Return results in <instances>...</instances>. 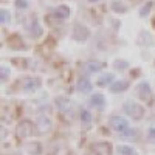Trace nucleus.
<instances>
[{"label": "nucleus", "mask_w": 155, "mask_h": 155, "mask_svg": "<svg viewBox=\"0 0 155 155\" xmlns=\"http://www.w3.org/2000/svg\"><path fill=\"white\" fill-rule=\"evenodd\" d=\"M93 155H112V144L107 143V141H98V143L93 144L92 147Z\"/></svg>", "instance_id": "obj_5"}, {"label": "nucleus", "mask_w": 155, "mask_h": 155, "mask_svg": "<svg viewBox=\"0 0 155 155\" xmlns=\"http://www.w3.org/2000/svg\"><path fill=\"white\" fill-rule=\"evenodd\" d=\"M42 85V79L37 76H30L23 79V92L27 93H34L39 90V87Z\"/></svg>", "instance_id": "obj_4"}, {"label": "nucleus", "mask_w": 155, "mask_h": 155, "mask_svg": "<svg viewBox=\"0 0 155 155\" xmlns=\"http://www.w3.org/2000/svg\"><path fill=\"white\" fill-rule=\"evenodd\" d=\"M129 81H126V79H121V81H113L112 84H110V92L112 93H123V92H126V90L129 88Z\"/></svg>", "instance_id": "obj_10"}, {"label": "nucleus", "mask_w": 155, "mask_h": 155, "mask_svg": "<svg viewBox=\"0 0 155 155\" xmlns=\"http://www.w3.org/2000/svg\"><path fill=\"white\" fill-rule=\"evenodd\" d=\"M53 14H54L58 19H67V17H70V14H71V9H70L67 5H59V6L54 9Z\"/></svg>", "instance_id": "obj_11"}, {"label": "nucleus", "mask_w": 155, "mask_h": 155, "mask_svg": "<svg viewBox=\"0 0 155 155\" xmlns=\"http://www.w3.org/2000/svg\"><path fill=\"white\" fill-rule=\"evenodd\" d=\"M118 153L120 155H134L135 152H134V149L130 147V146H118Z\"/></svg>", "instance_id": "obj_21"}, {"label": "nucleus", "mask_w": 155, "mask_h": 155, "mask_svg": "<svg viewBox=\"0 0 155 155\" xmlns=\"http://www.w3.org/2000/svg\"><path fill=\"white\" fill-rule=\"evenodd\" d=\"M31 130H33V126L30 121H22L19 126H17V137L19 138H27L31 135Z\"/></svg>", "instance_id": "obj_9"}, {"label": "nucleus", "mask_w": 155, "mask_h": 155, "mask_svg": "<svg viewBox=\"0 0 155 155\" xmlns=\"http://www.w3.org/2000/svg\"><path fill=\"white\" fill-rule=\"evenodd\" d=\"M90 106L93 107H104L106 106V98L102 93H95L90 98Z\"/></svg>", "instance_id": "obj_13"}, {"label": "nucleus", "mask_w": 155, "mask_h": 155, "mask_svg": "<svg viewBox=\"0 0 155 155\" xmlns=\"http://www.w3.org/2000/svg\"><path fill=\"white\" fill-rule=\"evenodd\" d=\"M147 138H149V140H152V141H155V126H153V127H150L149 130H147Z\"/></svg>", "instance_id": "obj_25"}, {"label": "nucleus", "mask_w": 155, "mask_h": 155, "mask_svg": "<svg viewBox=\"0 0 155 155\" xmlns=\"http://www.w3.org/2000/svg\"><path fill=\"white\" fill-rule=\"evenodd\" d=\"M138 96L143 101H146V102H150V99H152V90H150L149 82H140L138 84Z\"/></svg>", "instance_id": "obj_8"}, {"label": "nucleus", "mask_w": 155, "mask_h": 155, "mask_svg": "<svg viewBox=\"0 0 155 155\" xmlns=\"http://www.w3.org/2000/svg\"><path fill=\"white\" fill-rule=\"evenodd\" d=\"M14 3H16V8H19V9H27L30 6L28 0H16Z\"/></svg>", "instance_id": "obj_23"}, {"label": "nucleus", "mask_w": 155, "mask_h": 155, "mask_svg": "<svg viewBox=\"0 0 155 155\" xmlns=\"http://www.w3.org/2000/svg\"><path fill=\"white\" fill-rule=\"evenodd\" d=\"M0 20H2V25H9L11 22V14H9V11L8 9H2L0 11Z\"/></svg>", "instance_id": "obj_18"}, {"label": "nucleus", "mask_w": 155, "mask_h": 155, "mask_svg": "<svg viewBox=\"0 0 155 155\" xmlns=\"http://www.w3.org/2000/svg\"><path fill=\"white\" fill-rule=\"evenodd\" d=\"M102 68H104V64L99 62V61H88V62L85 64V70H87L88 73H98V71H101Z\"/></svg>", "instance_id": "obj_12"}, {"label": "nucleus", "mask_w": 155, "mask_h": 155, "mask_svg": "<svg viewBox=\"0 0 155 155\" xmlns=\"http://www.w3.org/2000/svg\"><path fill=\"white\" fill-rule=\"evenodd\" d=\"M113 67H115L116 70H124V68L129 67V64H127L126 61H116V62L113 64Z\"/></svg>", "instance_id": "obj_24"}, {"label": "nucleus", "mask_w": 155, "mask_h": 155, "mask_svg": "<svg viewBox=\"0 0 155 155\" xmlns=\"http://www.w3.org/2000/svg\"><path fill=\"white\" fill-rule=\"evenodd\" d=\"M0 73H2V82H6V79H9V74H11V70L3 65L2 68H0Z\"/></svg>", "instance_id": "obj_22"}, {"label": "nucleus", "mask_w": 155, "mask_h": 155, "mask_svg": "<svg viewBox=\"0 0 155 155\" xmlns=\"http://www.w3.org/2000/svg\"><path fill=\"white\" fill-rule=\"evenodd\" d=\"M87 2H90V3H96V2H99V0H87Z\"/></svg>", "instance_id": "obj_26"}, {"label": "nucleus", "mask_w": 155, "mask_h": 155, "mask_svg": "<svg viewBox=\"0 0 155 155\" xmlns=\"http://www.w3.org/2000/svg\"><path fill=\"white\" fill-rule=\"evenodd\" d=\"M36 127H37L39 134H48L51 129H53V123H51V120L47 118V116H41L36 123Z\"/></svg>", "instance_id": "obj_6"}, {"label": "nucleus", "mask_w": 155, "mask_h": 155, "mask_svg": "<svg viewBox=\"0 0 155 155\" xmlns=\"http://www.w3.org/2000/svg\"><path fill=\"white\" fill-rule=\"evenodd\" d=\"M79 118H81L82 124H90V123H92V113H90L88 110H81Z\"/></svg>", "instance_id": "obj_19"}, {"label": "nucleus", "mask_w": 155, "mask_h": 155, "mask_svg": "<svg viewBox=\"0 0 155 155\" xmlns=\"http://www.w3.org/2000/svg\"><path fill=\"white\" fill-rule=\"evenodd\" d=\"M112 9L115 11V12H120V14H124V12H127V5L123 2V0H113L112 2Z\"/></svg>", "instance_id": "obj_15"}, {"label": "nucleus", "mask_w": 155, "mask_h": 155, "mask_svg": "<svg viewBox=\"0 0 155 155\" xmlns=\"http://www.w3.org/2000/svg\"><path fill=\"white\" fill-rule=\"evenodd\" d=\"M27 152L30 155H41L42 153V144L37 143V141H34V143H30L27 146Z\"/></svg>", "instance_id": "obj_17"}, {"label": "nucleus", "mask_w": 155, "mask_h": 155, "mask_svg": "<svg viewBox=\"0 0 155 155\" xmlns=\"http://www.w3.org/2000/svg\"><path fill=\"white\" fill-rule=\"evenodd\" d=\"M113 74L112 73H104V74H101L99 78H98V81H96V85H99V87H106V85H110L112 82H113Z\"/></svg>", "instance_id": "obj_14"}, {"label": "nucleus", "mask_w": 155, "mask_h": 155, "mask_svg": "<svg viewBox=\"0 0 155 155\" xmlns=\"http://www.w3.org/2000/svg\"><path fill=\"white\" fill-rule=\"evenodd\" d=\"M71 37L76 42H85L90 37V30L82 23H74L71 30Z\"/></svg>", "instance_id": "obj_3"}, {"label": "nucleus", "mask_w": 155, "mask_h": 155, "mask_svg": "<svg viewBox=\"0 0 155 155\" xmlns=\"http://www.w3.org/2000/svg\"><path fill=\"white\" fill-rule=\"evenodd\" d=\"M123 109H124V112L130 116L132 120H135V121H140V120L144 118V107L141 106V104H138L137 101H132V99L124 101Z\"/></svg>", "instance_id": "obj_1"}, {"label": "nucleus", "mask_w": 155, "mask_h": 155, "mask_svg": "<svg viewBox=\"0 0 155 155\" xmlns=\"http://www.w3.org/2000/svg\"><path fill=\"white\" fill-rule=\"evenodd\" d=\"M92 88H93V84H92V81H90L87 76H82V78L78 79L76 90L79 93H88V92H92Z\"/></svg>", "instance_id": "obj_7"}, {"label": "nucleus", "mask_w": 155, "mask_h": 155, "mask_svg": "<svg viewBox=\"0 0 155 155\" xmlns=\"http://www.w3.org/2000/svg\"><path fill=\"white\" fill-rule=\"evenodd\" d=\"M33 27H30V33H31V36L34 37V39H39V37H42V34H44V30H42V27L39 25V22L34 19V22L31 23Z\"/></svg>", "instance_id": "obj_16"}, {"label": "nucleus", "mask_w": 155, "mask_h": 155, "mask_svg": "<svg viewBox=\"0 0 155 155\" xmlns=\"http://www.w3.org/2000/svg\"><path fill=\"white\" fill-rule=\"evenodd\" d=\"M109 124H110V127L113 129V130L118 132V134H124V132L129 130V121L124 118V116H120V115L110 116Z\"/></svg>", "instance_id": "obj_2"}, {"label": "nucleus", "mask_w": 155, "mask_h": 155, "mask_svg": "<svg viewBox=\"0 0 155 155\" xmlns=\"http://www.w3.org/2000/svg\"><path fill=\"white\" fill-rule=\"evenodd\" d=\"M152 6H153V2H152V0H149V2H147L143 8H141V11H140V16H141V17H146V16L149 14V12H150Z\"/></svg>", "instance_id": "obj_20"}]
</instances>
